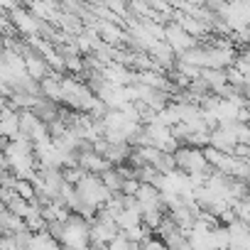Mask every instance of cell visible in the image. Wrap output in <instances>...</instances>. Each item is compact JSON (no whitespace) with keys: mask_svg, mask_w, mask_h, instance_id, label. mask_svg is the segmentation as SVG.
<instances>
[{"mask_svg":"<svg viewBox=\"0 0 250 250\" xmlns=\"http://www.w3.org/2000/svg\"><path fill=\"white\" fill-rule=\"evenodd\" d=\"M54 240H62V235H64V221H47V228H44Z\"/></svg>","mask_w":250,"mask_h":250,"instance_id":"10","label":"cell"},{"mask_svg":"<svg viewBox=\"0 0 250 250\" xmlns=\"http://www.w3.org/2000/svg\"><path fill=\"white\" fill-rule=\"evenodd\" d=\"M235 160H250V143H238L230 152Z\"/></svg>","mask_w":250,"mask_h":250,"instance_id":"12","label":"cell"},{"mask_svg":"<svg viewBox=\"0 0 250 250\" xmlns=\"http://www.w3.org/2000/svg\"><path fill=\"white\" fill-rule=\"evenodd\" d=\"M86 174H88V172H83L79 165H74V167H62V179H64L66 184H79Z\"/></svg>","mask_w":250,"mask_h":250,"instance_id":"6","label":"cell"},{"mask_svg":"<svg viewBox=\"0 0 250 250\" xmlns=\"http://www.w3.org/2000/svg\"><path fill=\"white\" fill-rule=\"evenodd\" d=\"M138 187H140L138 179H123V184H120V194H125V196H135Z\"/></svg>","mask_w":250,"mask_h":250,"instance_id":"11","label":"cell"},{"mask_svg":"<svg viewBox=\"0 0 250 250\" xmlns=\"http://www.w3.org/2000/svg\"><path fill=\"white\" fill-rule=\"evenodd\" d=\"M230 208H233V213H235L238 221L250 223V199H248V196H245V199H235V201H230Z\"/></svg>","mask_w":250,"mask_h":250,"instance_id":"4","label":"cell"},{"mask_svg":"<svg viewBox=\"0 0 250 250\" xmlns=\"http://www.w3.org/2000/svg\"><path fill=\"white\" fill-rule=\"evenodd\" d=\"M98 179H101V184L110 191V194H115V191H120V184H123V177L118 174V169L115 167H108L105 172H101L98 174Z\"/></svg>","mask_w":250,"mask_h":250,"instance_id":"3","label":"cell"},{"mask_svg":"<svg viewBox=\"0 0 250 250\" xmlns=\"http://www.w3.org/2000/svg\"><path fill=\"white\" fill-rule=\"evenodd\" d=\"M152 167L157 169V174H172V172L177 169L174 157H172L169 152H160V157L155 160V165H152Z\"/></svg>","mask_w":250,"mask_h":250,"instance_id":"5","label":"cell"},{"mask_svg":"<svg viewBox=\"0 0 250 250\" xmlns=\"http://www.w3.org/2000/svg\"><path fill=\"white\" fill-rule=\"evenodd\" d=\"M62 250H66V248H62Z\"/></svg>","mask_w":250,"mask_h":250,"instance_id":"16","label":"cell"},{"mask_svg":"<svg viewBox=\"0 0 250 250\" xmlns=\"http://www.w3.org/2000/svg\"><path fill=\"white\" fill-rule=\"evenodd\" d=\"M235 140H238V143H250L248 123H235Z\"/></svg>","mask_w":250,"mask_h":250,"instance_id":"13","label":"cell"},{"mask_svg":"<svg viewBox=\"0 0 250 250\" xmlns=\"http://www.w3.org/2000/svg\"><path fill=\"white\" fill-rule=\"evenodd\" d=\"M138 250H167V245H165V240L162 238H145V240H140V248Z\"/></svg>","mask_w":250,"mask_h":250,"instance_id":"9","label":"cell"},{"mask_svg":"<svg viewBox=\"0 0 250 250\" xmlns=\"http://www.w3.org/2000/svg\"><path fill=\"white\" fill-rule=\"evenodd\" d=\"M86 250H108V243H96V240H88V248Z\"/></svg>","mask_w":250,"mask_h":250,"instance_id":"14","label":"cell"},{"mask_svg":"<svg viewBox=\"0 0 250 250\" xmlns=\"http://www.w3.org/2000/svg\"><path fill=\"white\" fill-rule=\"evenodd\" d=\"M27 250H62V243L54 240L47 230H42V233H32Z\"/></svg>","mask_w":250,"mask_h":250,"instance_id":"1","label":"cell"},{"mask_svg":"<svg viewBox=\"0 0 250 250\" xmlns=\"http://www.w3.org/2000/svg\"><path fill=\"white\" fill-rule=\"evenodd\" d=\"M140 208H123V211H118L115 213V226H118V230H128V228H133V226H138L140 223Z\"/></svg>","mask_w":250,"mask_h":250,"instance_id":"2","label":"cell"},{"mask_svg":"<svg viewBox=\"0 0 250 250\" xmlns=\"http://www.w3.org/2000/svg\"><path fill=\"white\" fill-rule=\"evenodd\" d=\"M22 221H25V228H27L30 233H42V230L47 228V221H44L40 213H35V211H32L30 216H25Z\"/></svg>","mask_w":250,"mask_h":250,"instance_id":"8","label":"cell"},{"mask_svg":"<svg viewBox=\"0 0 250 250\" xmlns=\"http://www.w3.org/2000/svg\"><path fill=\"white\" fill-rule=\"evenodd\" d=\"M13 191H15L20 199H25V201H30V199L35 196V187H32V182H30V179H15Z\"/></svg>","mask_w":250,"mask_h":250,"instance_id":"7","label":"cell"},{"mask_svg":"<svg viewBox=\"0 0 250 250\" xmlns=\"http://www.w3.org/2000/svg\"><path fill=\"white\" fill-rule=\"evenodd\" d=\"M167 250H194V248H191L189 240H187V243H182V245H177V248H167Z\"/></svg>","mask_w":250,"mask_h":250,"instance_id":"15","label":"cell"}]
</instances>
